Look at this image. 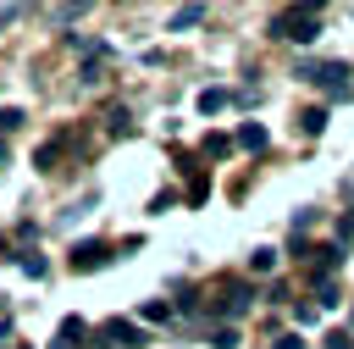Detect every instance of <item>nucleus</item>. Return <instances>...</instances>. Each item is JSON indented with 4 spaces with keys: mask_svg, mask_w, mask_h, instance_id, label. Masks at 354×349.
Returning a JSON list of instances; mask_svg holds the SVG:
<instances>
[{
    "mask_svg": "<svg viewBox=\"0 0 354 349\" xmlns=\"http://www.w3.org/2000/svg\"><path fill=\"white\" fill-rule=\"evenodd\" d=\"M271 33H277V39H293V44H310V39L321 33V22H315V11L304 6V11H282V17H271Z\"/></svg>",
    "mask_w": 354,
    "mask_h": 349,
    "instance_id": "f257e3e1",
    "label": "nucleus"
},
{
    "mask_svg": "<svg viewBox=\"0 0 354 349\" xmlns=\"http://www.w3.org/2000/svg\"><path fill=\"white\" fill-rule=\"evenodd\" d=\"M55 161H61V138H50V144L33 155V166H39V172H55Z\"/></svg>",
    "mask_w": 354,
    "mask_h": 349,
    "instance_id": "9d476101",
    "label": "nucleus"
},
{
    "mask_svg": "<svg viewBox=\"0 0 354 349\" xmlns=\"http://www.w3.org/2000/svg\"><path fill=\"white\" fill-rule=\"evenodd\" d=\"M83 11H88V0H66V6L55 11V22H72V17H83Z\"/></svg>",
    "mask_w": 354,
    "mask_h": 349,
    "instance_id": "f3484780",
    "label": "nucleus"
},
{
    "mask_svg": "<svg viewBox=\"0 0 354 349\" xmlns=\"http://www.w3.org/2000/svg\"><path fill=\"white\" fill-rule=\"evenodd\" d=\"M227 100H232V94H227V89H199V100H194V105H199V111H205V116H210V111H221V105H227Z\"/></svg>",
    "mask_w": 354,
    "mask_h": 349,
    "instance_id": "6e6552de",
    "label": "nucleus"
},
{
    "mask_svg": "<svg viewBox=\"0 0 354 349\" xmlns=\"http://www.w3.org/2000/svg\"><path fill=\"white\" fill-rule=\"evenodd\" d=\"M72 271H100L105 260H111V244H100V238H88V244H72Z\"/></svg>",
    "mask_w": 354,
    "mask_h": 349,
    "instance_id": "20e7f679",
    "label": "nucleus"
},
{
    "mask_svg": "<svg viewBox=\"0 0 354 349\" xmlns=\"http://www.w3.org/2000/svg\"><path fill=\"white\" fill-rule=\"evenodd\" d=\"M221 316H243L249 310V283H221Z\"/></svg>",
    "mask_w": 354,
    "mask_h": 349,
    "instance_id": "423d86ee",
    "label": "nucleus"
},
{
    "mask_svg": "<svg viewBox=\"0 0 354 349\" xmlns=\"http://www.w3.org/2000/svg\"><path fill=\"white\" fill-rule=\"evenodd\" d=\"M326 349H354V338H348V332L337 327V332H326Z\"/></svg>",
    "mask_w": 354,
    "mask_h": 349,
    "instance_id": "412c9836",
    "label": "nucleus"
},
{
    "mask_svg": "<svg viewBox=\"0 0 354 349\" xmlns=\"http://www.w3.org/2000/svg\"><path fill=\"white\" fill-rule=\"evenodd\" d=\"M144 321H171V305H166V299H149V305H144Z\"/></svg>",
    "mask_w": 354,
    "mask_h": 349,
    "instance_id": "dca6fc26",
    "label": "nucleus"
},
{
    "mask_svg": "<svg viewBox=\"0 0 354 349\" xmlns=\"http://www.w3.org/2000/svg\"><path fill=\"white\" fill-rule=\"evenodd\" d=\"M249 266H254V271H271V266H277V249H254Z\"/></svg>",
    "mask_w": 354,
    "mask_h": 349,
    "instance_id": "a211bd4d",
    "label": "nucleus"
},
{
    "mask_svg": "<svg viewBox=\"0 0 354 349\" xmlns=\"http://www.w3.org/2000/svg\"><path fill=\"white\" fill-rule=\"evenodd\" d=\"M315 305H337V283L332 277H315Z\"/></svg>",
    "mask_w": 354,
    "mask_h": 349,
    "instance_id": "f8f14e48",
    "label": "nucleus"
},
{
    "mask_svg": "<svg viewBox=\"0 0 354 349\" xmlns=\"http://www.w3.org/2000/svg\"><path fill=\"white\" fill-rule=\"evenodd\" d=\"M315 260H321V271H332V266L343 260V249H337V244H321V249H315Z\"/></svg>",
    "mask_w": 354,
    "mask_h": 349,
    "instance_id": "2eb2a0df",
    "label": "nucleus"
},
{
    "mask_svg": "<svg viewBox=\"0 0 354 349\" xmlns=\"http://www.w3.org/2000/svg\"><path fill=\"white\" fill-rule=\"evenodd\" d=\"M227 150H232V138H221V133H216V138H205V155H227Z\"/></svg>",
    "mask_w": 354,
    "mask_h": 349,
    "instance_id": "aec40b11",
    "label": "nucleus"
},
{
    "mask_svg": "<svg viewBox=\"0 0 354 349\" xmlns=\"http://www.w3.org/2000/svg\"><path fill=\"white\" fill-rule=\"evenodd\" d=\"M238 144H243V150H266V127H260V122H243V127H238Z\"/></svg>",
    "mask_w": 354,
    "mask_h": 349,
    "instance_id": "1a4fd4ad",
    "label": "nucleus"
},
{
    "mask_svg": "<svg viewBox=\"0 0 354 349\" xmlns=\"http://www.w3.org/2000/svg\"><path fill=\"white\" fill-rule=\"evenodd\" d=\"M17 11H22V6H0V28H6V22L17 17Z\"/></svg>",
    "mask_w": 354,
    "mask_h": 349,
    "instance_id": "5701e85b",
    "label": "nucleus"
},
{
    "mask_svg": "<svg viewBox=\"0 0 354 349\" xmlns=\"http://www.w3.org/2000/svg\"><path fill=\"white\" fill-rule=\"evenodd\" d=\"M271 349H304V338L299 332H282V338H271Z\"/></svg>",
    "mask_w": 354,
    "mask_h": 349,
    "instance_id": "4be33fe9",
    "label": "nucleus"
},
{
    "mask_svg": "<svg viewBox=\"0 0 354 349\" xmlns=\"http://www.w3.org/2000/svg\"><path fill=\"white\" fill-rule=\"evenodd\" d=\"M210 343H216V349H238V327H227V321H221V327L210 332Z\"/></svg>",
    "mask_w": 354,
    "mask_h": 349,
    "instance_id": "ddd939ff",
    "label": "nucleus"
},
{
    "mask_svg": "<svg viewBox=\"0 0 354 349\" xmlns=\"http://www.w3.org/2000/svg\"><path fill=\"white\" fill-rule=\"evenodd\" d=\"M17 266H22L28 277H44V255H39V249H28V255H17Z\"/></svg>",
    "mask_w": 354,
    "mask_h": 349,
    "instance_id": "9b49d317",
    "label": "nucleus"
},
{
    "mask_svg": "<svg viewBox=\"0 0 354 349\" xmlns=\"http://www.w3.org/2000/svg\"><path fill=\"white\" fill-rule=\"evenodd\" d=\"M11 127H22V111L17 105H0V133H11Z\"/></svg>",
    "mask_w": 354,
    "mask_h": 349,
    "instance_id": "6ab92c4d",
    "label": "nucleus"
},
{
    "mask_svg": "<svg viewBox=\"0 0 354 349\" xmlns=\"http://www.w3.org/2000/svg\"><path fill=\"white\" fill-rule=\"evenodd\" d=\"M315 83L326 89V100H354V83H348V66H343V61L321 66V72H315Z\"/></svg>",
    "mask_w": 354,
    "mask_h": 349,
    "instance_id": "7ed1b4c3",
    "label": "nucleus"
},
{
    "mask_svg": "<svg viewBox=\"0 0 354 349\" xmlns=\"http://www.w3.org/2000/svg\"><path fill=\"white\" fill-rule=\"evenodd\" d=\"M111 343H122V349H127V343H144V332H138L133 321L111 316V321H100V327H94V349H111Z\"/></svg>",
    "mask_w": 354,
    "mask_h": 349,
    "instance_id": "f03ea898",
    "label": "nucleus"
},
{
    "mask_svg": "<svg viewBox=\"0 0 354 349\" xmlns=\"http://www.w3.org/2000/svg\"><path fill=\"white\" fill-rule=\"evenodd\" d=\"M199 17H205V6H183V11H177V17H171V28H194V22H199Z\"/></svg>",
    "mask_w": 354,
    "mask_h": 349,
    "instance_id": "4468645a",
    "label": "nucleus"
},
{
    "mask_svg": "<svg viewBox=\"0 0 354 349\" xmlns=\"http://www.w3.org/2000/svg\"><path fill=\"white\" fill-rule=\"evenodd\" d=\"M88 338H94V327H88L83 316H66V321H61V332H55V349H83ZM88 349H94V343H88Z\"/></svg>",
    "mask_w": 354,
    "mask_h": 349,
    "instance_id": "39448f33",
    "label": "nucleus"
},
{
    "mask_svg": "<svg viewBox=\"0 0 354 349\" xmlns=\"http://www.w3.org/2000/svg\"><path fill=\"white\" fill-rule=\"evenodd\" d=\"M299 133H304V138H321V133H326V105H304V111H299Z\"/></svg>",
    "mask_w": 354,
    "mask_h": 349,
    "instance_id": "0eeeda50",
    "label": "nucleus"
}]
</instances>
